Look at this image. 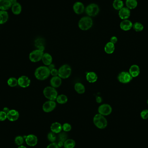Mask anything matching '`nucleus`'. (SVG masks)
<instances>
[{"label":"nucleus","mask_w":148,"mask_h":148,"mask_svg":"<svg viewBox=\"0 0 148 148\" xmlns=\"http://www.w3.org/2000/svg\"><path fill=\"white\" fill-rule=\"evenodd\" d=\"M7 118V114L3 111H0V121H4Z\"/></svg>","instance_id":"58836bf2"},{"label":"nucleus","mask_w":148,"mask_h":148,"mask_svg":"<svg viewBox=\"0 0 148 148\" xmlns=\"http://www.w3.org/2000/svg\"><path fill=\"white\" fill-rule=\"evenodd\" d=\"M44 41L43 39L42 38H39L37 39L35 41V45L39 50L40 51H44L45 49V47L44 46Z\"/></svg>","instance_id":"bb28decb"},{"label":"nucleus","mask_w":148,"mask_h":148,"mask_svg":"<svg viewBox=\"0 0 148 148\" xmlns=\"http://www.w3.org/2000/svg\"><path fill=\"white\" fill-rule=\"evenodd\" d=\"M57 103L59 104H65L68 101V98L64 94H61L57 96L56 99Z\"/></svg>","instance_id":"7c9ffc66"},{"label":"nucleus","mask_w":148,"mask_h":148,"mask_svg":"<svg viewBox=\"0 0 148 148\" xmlns=\"http://www.w3.org/2000/svg\"><path fill=\"white\" fill-rule=\"evenodd\" d=\"M8 84L11 87L16 86L18 85V80L15 78L11 77L8 80Z\"/></svg>","instance_id":"473e14b6"},{"label":"nucleus","mask_w":148,"mask_h":148,"mask_svg":"<svg viewBox=\"0 0 148 148\" xmlns=\"http://www.w3.org/2000/svg\"><path fill=\"white\" fill-rule=\"evenodd\" d=\"M140 116L143 119H147L148 118V110L145 109L143 110L140 113Z\"/></svg>","instance_id":"e433bc0d"},{"label":"nucleus","mask_w":148,"mask_h":148,"mask_svg":"<svg viewBox=\"0 0 148 148\" xmlns=\"http://www.w3.org/2000/svg\"><path fill=\"white\" fill-rule=\"evenodd\" d=\"M43 54V52L39 49L34 50L29 54V60L33 62H38L42 60Z\"/></svg>","instance_id":"0eeeda50"},{"label":"nucleus","mask_w":148,"mask_h":148,"mask_svg":"<svg viewBox=\"0 0 148 148\" xmlns=\"http://www.w3.org/2000/svg\"><path fill=\"white\" fill-rule=\"evenodd\" d=\"M48 139L52 143H54L56 140V136L55 133L53 132H50L48 134Z\"/></svg>","instance_id":"72a5a7b5"},{"label":"nucleus","mask_w":148,"mask_h":148,"mask_svg":"<svg viewBox=\"0 0 148 148\" xmlns=\"http://www.w3.org/2000/svg\"><path fill=\"white\" fill-rule=\"evenodd\" d=\"M19 113L16 110H10L7 113V118L10 121H15L18 119Z\"/></svg>","instance_id":"f3484780"},{"label":"nucleus","mask_w":148,"mask_h":148,"mask_svg":"<svg viewBox=\"0 0 148 148\" xmlns=\"http://www.w3.org/2000/svg\"><path fill=\"white\" fill-rule=\"evenodd\" d=\"M16 2V0H0V9L6 11Z\"/></svg>","instance_id":"9d476101"},{"label":"nucleus","mask_w":148,"mask_h":148,"mask_svg":"<svg viewBox=\"0 0 148 148\" xmlns=\"http://www.w3.org/2000/svg\"><path fill=\"white\" fill-rule=\"evenodd\" d=\"M132 28L136 32H141L144 29L143 25L139 22H136L132 25Z\"/></svg>","instance_id":"2f4dec72"},{"label":"nucleus","mask_w":148,"mask_h":148,"mask_svg":"<svg viewBox=\"0 0 148 148\" xmlns=\"http://www.w3.org/2000/svg\"><path fill=\"white\" fill-rule=\"evenodd\" d=\"M24 142L23 137L21 136H17L15 139V143L18 145H21Z\"/></svg>","instance_id":"f704fd0d"},{"label":"nucleus","mask_w":148,"mask_h":148,"mask_svg":"<svg viewBox=\"0 0 148 148\" xmlns=\"http://www.w3.org/2000/svg\"><path fill=\"white\" fill-rule=\"evenodd\" d=\"M61 84V78L59 76H53L50 80L51 86L54 88L59 87Z\"/></svg>","instance_id":"6ab92c4d"},{"label":"nucleus","mask_w":148,"mask_h":148,"mask_svg":"<svg viewBox=\"0 0 148 148\" xmlns=\"http://www.w3.org/2000/svg\"><path fill=\"white\" fill-rule=\"evenodd\" d=\"M125 4L129 9H134L137 6V1L136 0H126Z\"/></svg>","instance_id":"cd10ccee"},{"label":"nucleus","mask_w":148,"mask_h":148,"mask_svg":"<svg viewBox=\"0 0 148 148\" xmlns=\"http://www.w3.org/2000/svg\"><path fill=\"white\" fill-rule=\"evenodd\" d=\"M147 104H148V100H147Z\"/></svg>","instance_id":"de8ad7c7"},{"label":"nucleus","mask_w":148,"mask_h":148,"mask_svg":"<svg viewBox=\"0 0 148 148\" xmlns=\"http://www.w3.org/2000/svg\"><path fill=\"white\" fill-rule=\"evenodd\" d=\"M18 148H27L25 146H23V145H20Z\"/></svg>","instance_id":"49530a36"},{"label":"nucleus","mask_w":148,"mask_h":148,"mask_svg":"<svg viewBox=\"0 0 148 148\" xmlns=\"http://www.w3.org/2000/svg\"><path fill=\"white\" fill-rule=\"evenodd\" d=\"M8 12L5 10L0 11V24H3L8 21Z\"/></svg>","instance_id":"a878e982"},{"label":"nucleus","mask_w":148,"mask_h":148,"mask_svg":"<svg viewBox=\"0 0 148 148\" xmlns=\"http://www.w3.org/2000/svg\"><path fill=\"white\" fill-rule=\"evenodd\" d=\"M30 84V80L26 76H22L18 79V85L21 87L26 88L28 87Z\"/></svg>","instance_id":"ddd939ff"},{"label":"nucleus","mask_w":148,"mask_h":148,"mask_svg":"<svg viewBox=\"0 0 148 148\" xmlns=\"http://www.w3.org/2000/svg\"><path fill=\"white\" fill-rule=\"evenodd\" d=\"M58 76L61 78L66 79L69 78L72 73V69L69 65L65 64L61 66L58 70Z\"/></svg>","instance_id":"423d86ee"},{"label":"nucleus","mask_w":148,"mask_h":148,"mask_svg":"<svg viewBox=\"0 0 148 148\" xmlns=\"http://www.w3.org/2000/svg\"><path fill=\"white\" fill-rule=\"evenodd\" d=\"M12 11L13 14L15 15H18L20 14L22 10V7L20 4L18 3H16L12 5Z\"/></svg>","instance_id":"393cba45"},{"label":"nucleus","mask_w":148,"mask_h":148,"mask_svg":"<svg viewBox=\"0 0 148 148\" xmlns=\"http://www.w3.org/2000/svg\"><path fill=\"white\" fill-rule=\"evenodd\" d=\"M118 39L116 36H113L111 37L110 42L115 44L117 42Z\"/></svg>","instance_id":"79ce46f5"},{"label":"nucleus","mask_w":148,"mask_h":148,"mask_svg":"<svg viewBox=\"0 0 148 148\" xmlns=\"http://www.w3.org/2000/svg\"><path fill=\"white\" fill-rule=\"evenodd\" d=\"M58 70L56 69V68H53L52 70H50V74L53 76H58Z\"/></svg>","instance_id":"ea45409f"},{"label":"nucleus","mask_w":148,"mask_h":148,"mask_svg":"<svg viewBox=\"0 0 148 148\" xmlns=\"http://www.w3.org/2000/svg\"><path fill=\"white\" fill-rule=\"evenodd\" d=\"M50 129L52 132L55 133H59L62 130V125L58 122H55L51 125Z\"/></svg>","instance_id":"aec40b11"},{"label":"nucleus","mask_w":148,"mask_h":148,"mask_svg":"<svg viewBox=\"0 0 148 148\" xmlns=\"http://www.w3.org/2000/svg\"><path fill=\"white\" fill-rule=\"evenodd\" d=\"M132 78L129 72H122L118 75L117 79L119 82L123 84H127L132 80Z\"/></svg>","instance_id":"6e6552de"},{"label":"nucleus","mask_w":148,"mask_h":148,"mask_svg":"<svg viewBox=\"0 0 148 148\" xmlns=\"http://www.w3.org/2000/svg\"><path fill=\"white\" fill-rule=\"evenodd\" d=\"M130 15V10L127 7H123L119 11V16L122 20H127Z\"/></svg>","instance_id":"4468645a"},{"label":"nucleus","mask_w":148,"mask_h":148,"mask_svg":"<svg viewBox=\"0 0 148 148\" xmlns=\"http://www.w3.org/2000/svg\"><path fill=\"white\" fill-rule=\"evenodd\" d=\"M85 11L88 16L93 17L96 16L99 13V7L96 3H90L85 8Z\"/></svg>","instance_id":"39448f33"},{"label":"nucleus","mask_w":148,"mask_h":148,"mask_svg":"<svg viewBox=\"0 0 148 148\" xmlns=\"http://www.w3.org/2000/svg\"><path fill=\"white\" fill-rule=\"evenodd\" d=\"M93 122L96 127L99 129H104L107 125V121L104 116L101 114H97L94 116Z\"/></svg>","instance_id":"7ed1b4c3"},{"label":"nucleus","mask_w":148,"mask_h":148,"mask_svg":"<svg viewBox=\"0 0 148 148\" xmlns=\"http://www.w3.org/2000/svg\"><path fill=\"white\" fill-rule=\"evenodd\" d=\"M62 130L65 132H69L72 129V126L68 123H65L62 125Z\"/></svg>","instance_id":"c9c22d12"},{"label":"nucleus","mask_w":148,"mask_h":148,"mask_svg":"<svg viewBox=\"0 0 148 148\" xmlns=\"http://www.w3.org/2000/svg\"><path fill=\"white\" fill-rule=\"evenodd\" d=\"M129 72L132 78H136L140 74V68L138 65H132L129 69Z\"/></svg>","instance_id":"a211bd4d"},{"label":"nucleus","mask_w":148,"mask_h":148,"mask_svg":"<svg viewBox=\"0 0 148 148\" xmlns=\"http://www.w3.org/2000/svg\"><path fill=\"white\" fill-rule=\"evenodd\" d=\"M73 9L75 14H81L85 11V7L82 2L77 1L74 3V4Z\"/></svg>","instance_id":"f8f14e48"},{"label":"nucleus","mask_w":148,"mask_h":148,"mask_svg":"<svg viewBox=\"0 0 148 148\" xmlns=\"http://www.w3.org/2000/svg\"><path fill=\"white\" fill-rule=\"evenodd\" d=\"M113 6L116 10H120L123 8V2L122 0H114L113 3Z\"/></svg>","instance_id":"c85d7f7f"},{"label":"nucleus","mask_w":148,"mask_h":148,"mask_svg":"<svg viewBox=\"0 0 148 148\" xmlns=\"http://www.w3.org/2000/svg\"><path fill=\"white\" fill-rule=\"evenodd\" d=\"M97 101L98 103H100L101 101V98H100V97H98L97 98Z\"/></svg>","instance_id":"a18cd8bd"},{"label":"nucleus","mask_w":148,"mask_h":148,"mask_svg":"<svg viewBox=\"0 0 148 148\" xmlns=\"http://www.w3.org/2000/svg\"><path fill=\"white\" fill-rule=\"evenodd\" d=\"M50 74V71L48 67L45 66H42L37 68L35 69L34 75L36 79L40 80H43L47 78Z\"/></svg>","instance_id":"f257e3e1"},{"label":"nucleus","mask_w":148,"mask_h":148,"mask_svg":"<svg viewBox=\"0 0 148 148\" xmlns=\"http://www.w3.org/2000/svg\"><path fill=\"white\" fill-rule=\"evenodd\" d=\"M132 24L131 21L128 20H123L120 23V27L123 31H128L132 27Z\"/></svg>","instance_id":"dca6fc26"},{"label":"nucleus","mask_w":148,"mask_h":148,"mask_svg":"<svg viewBox=\"0 0 148 148\" xmlns=\"http://www.w3.org/2000/svg\"><path fill=\"white\" fill-rule=\"evenodd\" d=\"M115 50V45L111 42H108L106 44L104 47V51L108 54H112Z\"/></svg>","instance_id":"5701e85b"},{"label":"nucleus","mask_w":148,"mask_h":148,"mask_svg":"<svg viewBox=\"0 0 148 148\" xmlns=\"http://www.w3.org/2000/svg\"><path fill=\"white\" fill-rule=\"evenodd\" d=\"M74 88L75 91L79 94H83L85 91V86L82 83L80 82H78L75 84Z\"/></svg>","instance_id":"b1692460"},{"label":"nucleus","mask_w":148,"mask_h":148,"mask_svg":"<svg viewBox=\"0 0 148 148\" xmlns=\"http://www.w3.org/2000/svg\"><path fill=\"white\" fill-rule=\"evenodd\" d=\"M75 145V142L73 139H68L64 142L63 146L65 148H74Z\"/></svg>","instance_id":"c756f323"},{"label":"nucleus","mask_w":148,"mask_h":148,"mask_svg":"<svg viewBox=\"0 0 148 148\" xmlns=\"http://www.w3.org/2000/svg\"><path fill=\"white\" fill-rule=\"evenodd\" d=\"M3 111H4V112L6 113H8V112L9 111H10L9 109L8 108V107H4V108L3 109Z\"/></svg>","instance_id":"c03bdc74"},{"label":"nucleus","mask_w":148,"mask_h":148,"mask_svg":"<svg viewBox=\"0 0 148 148\" xmlns=\"http://www.w3.org/2000/svg\"><path fill=\"white\" fill-rule=\"evenodd\" d=\"M87 80L90 83H94L98 80V75L94 72H89L86 76Z\"/></svg>","instance_id":"4be33fe9"},{"label":"nucleus","mask_w":148,"mask_h":148,"mask_svg":"<svg viewBox=\"0 0 148 148\" xmlns=\"http://www.w3.org/2000/svg\"><path fill=\"white\" fill-rule=\"evenodd\" d=\"M56 106V103L54 101L49 100L44 103L42 106V110L45 112H50L55 109Z\"/></svg>","instance_id":"9b49d317"},{"label":"nucleus","mask_w":148,"mask_h":148,"mask_svg":"<svg viewBox=\"0 0 148 148\" xmlns=\"http://www.w3.org/2000/svg\"><path fill=\"white\" fill-rule=\"evenodd\" d=\"M26 143L30 146H34L37 144L38 139L37 137L33 134L28 135L26 137Z\"/></svg>","instance_id":"2eb2a0df"},{"label":"nucleus","mask_w":148,"mask_h":148,"mask_svg":"<svg viewBox=\"0 0 148 148\" xmlns=\"http://www.w3.org/2000/svg\"><path fill=\"white\" fill-rule=\"evenodd\" d=\"M48 67V68H49L50 71V70H52V69H53V68H55V65H54L53 64H52H52L49 65Z\"/></svg>","instance_id":"37998d69"},{"label":"nucleus","mask_w":148,"mask_h":148,"mask_svg":"<svg viewBox=\"0 0 148 148\" xmlns=\"http://www.w3.org/2000/svg\"><path fill=\"white\" fill-rule=\"evenodd\" d=\"M93 21L91 17L90 16H83L80 18L78 23L79 28L81 30H87L92 27Z\"/></svg>","instance_id":"f03ea898"},{"label":"nucleus","mask_w":148,"mask_h":148,"mask_svg":"<svg viewBox=\"0 0 148 148\" xmlns=\"http://www.w3.org/2000/svg\"><path fill=\"white\" fill-rule=\"evenodd\" d=\"M98 111L99 114L103 116H108L111 113L112 108L108 104H103L98 107Z\"/></svg>","instance_id":"1a4fd4ad"},{"label":"nucleus","mask_w":148,"mask_h":148,"mask_svg":"<svg viewBox=\"0 0 148 148\" xmlns=\"http://www.w3.org/2000/svg\"><path fill=\"white\" fill-rule=\"evenodd\" d=\"M67 138V136L66 134H65V132H62L59 135V141L64 143L65 141L66 140Z\"/></svg>","instance_id":"4c0bfd02"},{"label":"nucleus","mask_w":148,"mask_h":148,"mask_svg":"<svg viewBox=\"0 0 148 148\" xmlns=\"http://www.w3.org/2000/svg\"><path fill=\"white\" fill-rule=\"evenodd\" d=\"M42 62L45 65L48 66L52 64L53 61V58L52 56L48 53L43 54L42 59Z\"/></svg>","instance_id":"412c9836"},{"label":"nucleus","mask_w":148,"mask_h":148,"mask_svg":"<svg viewBox=\"0 0 148 148\" xmlns=\"http://www.w3.org/2000/svg\"><path fill=\"white\" fill-rule=\"evenodd\" d=\"M43 94L48 99L55 101L58 96V92L56 89L53 87L48 86L43 90Z\"/></svg>","instance_id":"20e7f679"},{"label":"nucleus","mask_w":148,"mask_h":148,"mask_svg":"<svg viewBox=\"0 0 148 148\" xmlns=\"http://www.w3.org/2000/svg\"><path fill=\"white\" fill-rule=\"evenodd\" d=\"M59 145L57 143H51L50 144L48 145L46 148H59Z\"/></svg>","instance_id":"a19ab883"}]
</instances>
